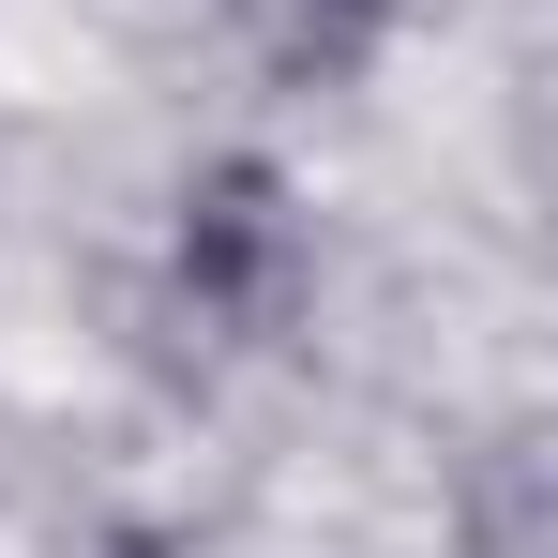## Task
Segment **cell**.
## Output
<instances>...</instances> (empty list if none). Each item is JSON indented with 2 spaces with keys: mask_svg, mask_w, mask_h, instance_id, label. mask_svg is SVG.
I'll return each instance as SVG.
<instances>
[{
  "mask_svg": "<svg viewBox=\"0 0 558 558\" xmlns=\"http://www.w3.org/2000/svg\"><path fill=\"white\" fill-rule=\"evenodd\" d=\"M167 272H182V302L211 332H287V317H302V196H287L257 151L196 167L182 227H167Z\"/></svg>",
  "mask_w": 558,
  "mask_h": 558,
  "instance_id": "6da1fadb",
  "label": "cell"
},
{
  "mask_svg": "<svg viewBox=\"0 0 558 558\" xmlns=\"http://www.w3.org/2000/svg\"><path fill=\"white\" fill-rule=\"evenodd\" d=\"M453 529H468V558H544V453H529V438H498L483 483L453 498Z\"/></svg>",
  "mask_w": 558,
  "mask_h": 558,
  "instance_id": "7a4b0ae2",
  "label": "cell"
}]
</instances>
